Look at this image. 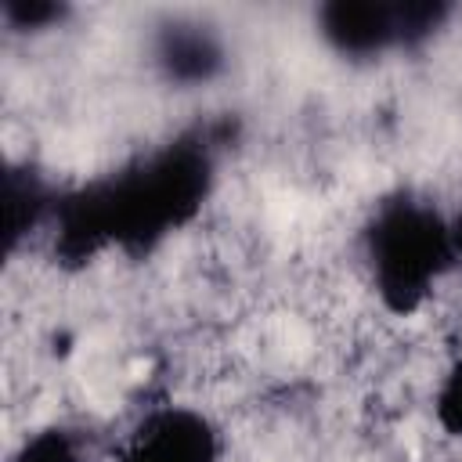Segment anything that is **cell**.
<instances>
[{"instance_id": "cell-1", "label": "cell", "mask_w": 462, "mask_h": 462, "mask_svg": "<svg viewBox=\"0 0 462 462\" xmlns=\"http://www.w3.org/2000/svg\"><path fill=\"white\" fill-rule=\"evenodd\" d=\"M220 170V134L213 126L180 130L112 173L61 188L51 217V249L61 263H90L105 253L148 256L166 238L195 224Z\"/></svg>"}, {"instance_id": "cell-2", "label": "cell", "mask_w": 462, "mask_h": 462, "mask_svg": "<svg viewBox=\"0 0 462 462\" xmlns=\"http://www.w3.org/2000/svg\"><path fill=\"white\" fill-rule=\"evenodd\" d=\"M361 263L375 303L393 318L419 314L455 274L448 209L415 188L379 195L361 224Z\"/></svg>"}, {"instance_id": "cell-3", "label": "cell", "mask_w": 462, "mask_h": 462, "mask_svg": "<svg viewBox=\"0 0 462 462\" xmlns=\"http://www.w3.org/2000/svg\"><path fill=\"white\" fill-rule=\"evenodd\" d=\"M119 462H224V433L202 408L162 401L134 419Z\"/></svg>"}, {"instance_id": "cell-4", "label": "cell", "mask_w": 462, "mask_h": 462, "mask_svg": "<svg viewBox=\"0 0 462 462\" xmlns=\"http://www.w3.org/2000/svg\"><path fill=\"white\" fill-rule=\"evenodd\" d=\"M148 58L162 83L177 90H199L227 72L231 54L224 32L213 22L199 14H166L152 29Z\"/></svg>"}, {"instance_id": "cell-5", "label": "cell", "mask_w": 462, "mask_h": 462, "mask_svg": "<svg viewBox=\"0 0 462 462\" xmlns=\"http://www.w3.org/2000/svg\"><path fill=\"white\" fill-rule=\"evenodd\" d=\"M318 40L350 65L401 54L397 0H325L314 11Z\"/></svg>"}, {"instance_id": "cell-6", "label": "cell", "mask_w": 462, "mask_h": 462, "mask_svg": "<svg viewBox=\"0 0 462 462\" xmlns=\"http://www.w3.org/2000/svg\"><path fill=\"white\" fill-rule=\"evenodd\" d=\"M61 188H54L32 162H11L4 177V231L7 253L18 249L22 238L51 227Z\"/></svg>"}, {"instance_id": "cell-7", "label": "cell", "mask_w": 462, "mask_h": 462, "mask_svg": "<svg viewBox=\"0 0 462 462\" xmlns=\"http://www.w3.org/2000/svg\"><path fill=\"white\" fill-rule=\"evenodd\" d=\"M7 462H90L83 433L65 422H47L22 437Z\"/></svg>"}, {"instance_id": "cell-8", "label": "cell", "mask_w": 462, "mask_h": 462, "mask_svg": "<svg viewBox=\"0 0 462 462\" xmlns=\"http://www.w3.org/2000/svg\"><path fill=\"white\" fill-rule=\"evenodd\" d=\"M455 18V7L448 0H397V32H401V51H422L430 47L448 22Z\"/></svg>"}, {"instance_id": "cell-9", "label": "cell", "mask_w": 462, "mask_h": 462, "mask_svg": "<svg viewBox=\"0 0 462 462\" xmlns=\"http://www.w3.org/2000/svg\"><path fill=\"white\" fill-rule=\"evenodd\" d=\"M430 411H433V422L444 437L462 440V354H455L440 368L433 397H430Z\"/></svg>"}, {"instance_id": "cell-10", "label": "cell", "mask_w": 462, "mask_h": 462, "mask_svg": "<svg viewBox=\"0 0 462 462\" xmlns=\"http://www.w3.org/2000/svg\"><path fill=\"white\" fill-rule=\"evenodd\" d=\"M0 18L11 32H25V36L51 32V29L65 25L69 4H61V0H4Z\"/></svg>"}, {"instance_id": "cell-11", "label": "cell", "mask_w": 462, "mask_h": 462, "mask_svg": "<svg viewBox=\"0 0 462 462\" xmlns=\"http://www.w3.org/2000/svg\"><path fill=\"white\" fill-rule=\"evenodd\" d=\"M448 235H451V253H455V267L462 271V199L448 209Z\"/></svg>"}]
</instances>
